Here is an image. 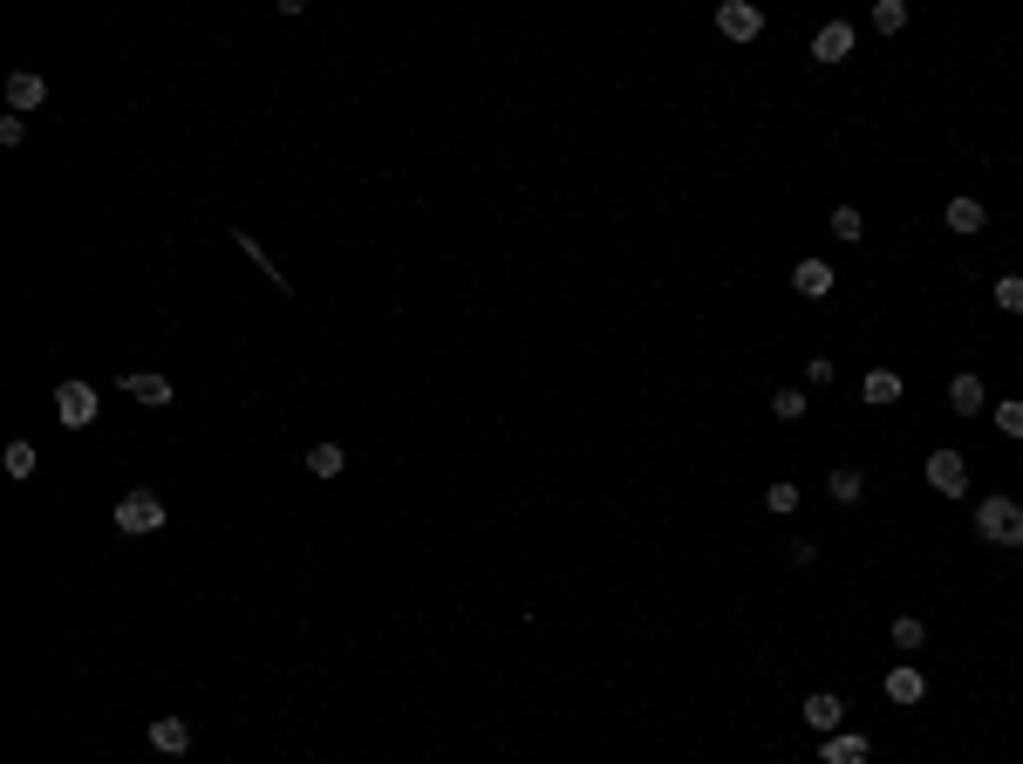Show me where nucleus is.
<instances>
[{
  "label": "nucleus",
  "mask_w": 1023,
  "mask_h": 764,
  "mask_svg": "<svg viewBox=\"0 0 1023 764\" xmlns=\"http://www.w3.org/2000/svg\"><path fill=\"white\" fill-rule=\"evenodd\" d=\"M996 430L1003 437H1023V403H996Z\"/></svg>",
  "instance_id": "cd10ccee"
},
{
  "label": "nucleus",
  "mask_w": 1023,
  "mask_h": 764,
  "mask_svg": "<svg viewBox=\"0 0 1023 764\" xmlns=\"http://www.w3.org/2000/svg\"><path fill=\"white\" fill-rule=\"evenodd\" d=\"M908 396V382L894 376V369H867L860 376V403H873V410H887V403H901Z\"/></svg>",
  "instance_id": "9b49d317"
},
{
  "label": "nucleus",
  "mask_w": 1023,
  "mask_h": 764,
  "mask_svg": "<svg viewBox=\"0 0 1023 764\" xmlns=\"http://www.w3.org/2000/svg\"><path fill=\"white\" fill-rule=\"evenodd\" d=\"M771 417H785V423H798V417H805V389H798V382H785V389L771 396Z\"/></svg>",
  "instance_id": "b1692460"
},
{
  "label": "nucleus",
  "mask_w": 1023,
  "mask_h": 764,
  "mask_svg": "<svg viewBox=\"0 0 1023 764\" xmlns=\"http://www.w3.org/2000/svg\"><path fill=\"white\" fill-rule=\"evenodd\" d=\"M976 533H983V546H1023V505L1017 498H983L976 505Z\"/></svg>",
  "instance_id": "f257e3e1"
},
{
  "label": "nucleus",
  "mask_w": 1023,
  "mask_h": 764,
  "mask_svg": "<svg viewBox=\"0 0 1023 764\" xmlns=\"http://www.w3.org/2000/svg\"><path fill=\"white\" fill-rule=\"evenodd\" d=\"M164 519H171V505L144 485V492H123L116 498V533H130V539H144V533H164Z\"/></svg>",
  "instance_id": "f03ea898"
},
{
  "label": "nucleus",
  "mask_w": 1023,
  "mask_h": 764,
  "mask_svg": "<svg viewBox=\"0 0 1023 764\" xmlns=\"http://www.w3.org/2000/svg\"><path fill=\"white\" fill-rule=\"evenodd\" d=\"M983 403H989L983 376H969V369H962V376H948V410H955V417H976Z\"/></svg>",
  "instance_id": "ddd939ff"
},
{
  "label": "nucleus",
  "mask_w": 1023,
  "mask_h": 764,
  "mask_svg": "<svg viewBox=\"0 0 1023 764\" xmlns=\"http://www.w3.org/2000/svg\"><path fill=\"white\" fill-rule=\"evenodd\" d=\"M942 226H948V232H962V239H976V232L989 226L983 198H948V205H942Z\"/></svg>",
  "instance_id": "9d476101"
},
{
  "label": "nucleus",
  "mask_w": 1023,
  "mask_h": 764,
  "mask_svg": "<svg viewBox=\"0 0 1023 764\" xmlns=\"http://www.w3.org/2000/svg\"><path fill=\"white\" fill-rule=\"evenodd\" d=\"M996 307H1003V314H1023V273H1003V280H996Z\"/></svg>",
  "instance_id": "393cba45"
},
{
  "label": "nucleus",
  "mask_w": 1023,
  "mask_h": 764,
  "mask_svg": "<svg viewBox=\"0 0 1023 764\" xmlns=\"http://www.w3.org/2000/svg\"><path fill=\"white\" fill-rule=\"evenodd\" d=\"M232 239H239V253H246V260H253V267H260V273H266V280H273V287H287V273H280V267H273V253H266V246H260V239H253V232H246V226H239V232H232Z\"/></svg>",
  "instance_id": "a211bd4d"
},
{
  "label": "nucleus",
  "mask_w": 1023,
  "mask_h": 764,
  "mask_svg": "<svg viewBox=\"0 0 1023 764\" xmlns=\"http://www.w3.org/2000/svg\"><path fill=\"white\" fill-rule=\"evenodd\" d=\"M96 382H55V417L69 423V430H89L96 423Z\"/></svg>",
  "instance_id": "7ed1b4c3"
},
{
  "label": "nucleus",
  "mask_w": 1023,
  "mask_h": 764,
  "mask_svg": "<svg viewBox=\"0 0 1023 764\" xmlns=\"http://www.w3.org/2000/svg\"><path fill=\"white\" fill-rule=\"evenodd\" d=\"M873 758V744L860 737V730H833L826 744H819V764H867Z\"/></svg>",
  "instance_id": "1a4fd4ad"
},
{
  "label": "nucleus",
  "mask_w": 1023,
  "mask_h": 764,
  "mask_svg": "<svg viewBox=\"0 0 1023 764\" xmlns=\"http://www.w3.org/2000/svg\"><path fill=\"white\" fill-rule=\"evenodd\" d=\"M887 696H894L901 710H914V703L928 696V676H921L914 662H894V669H887Z\"/></svg>",
  "instance_id": "f8f14e48"
},
{
  "label": "nucleus",
  "mask_w": 1023,
  "mask_h": 764,
  "mask_svg": "<svg viewBox=\"0 0 1023 764\" xmlns=\"http://www.w3.org/2000/svg\"><path fill=\"white\" fill-rule=\"evenodd\" d=\"M826 492H833L839 505H860V498H867V478H860V471H853V464H839L833 478H826Z\"/></svg>",
  "instance_id": "6ab92c4d"
},
{
  "label": "nucleus",
  "mask_w": 1023,
  "mask_h": 764,
  "mask_svg": "<svg viewBox=\"0 0 1023 764\" xmlns=\"http://www.w3.org/2000/svg\"><path fill=\"white\" fill-rule=\"evenodd\" d=\"M853 41H860V35H853V21H826V28L812 35V62H826V69H833V62H846V55H853Z\"/></svg>",
  "instance_id": "6e6552de"
},
{
  "label": "nucleus",
  "mask_w": 1023,
  "mask_h": 764,
  "mask_svg": "<svg viewBox=\"0 0 1023 764\" xmlns=\"http://www.w3.org/2000/svg\"><path fill=\"white\" fill-rule=\"evenodd\" d=\"M764 505H771V512H798V485H792V478H778V485L764 492Z\"/></svg>",
  "instance_id": "a878e982"
},
{
  "label": "nucleus",
  "mask_w": 1023,
  "mask_h": 764,
  "mask_svg": "<svg viewBox=\"0 0 1023 764\" xmlns=\"http://www.w3.org/2000/svg\"><path fill=\"white\" fill-rule=\"evenodd\" d=\"M839 724H846V703H839L833 689H812V696H805V730H812V737H833Z\"/></svg>",
  "instance_id": "0eeeda50"
},
{
  "label": "nucleus",
  "mask_w": 1023,
  "mask_h": 764,
  "mask_svg": "<svg viewBox=\"0 0 1023 764\" xmlns=\"http://www.w3.org/2000/svg\"><path fill=\"white\" fill-rule=\"evenodd\" d=\"M928 492L969 498V458L962 451H928Z\"/></svg>",
  "instance_id": "20e7f679"
},
{
  "label": "nucleus",
  "mask_w": 1023,
  "mask_h": 764,
  "mask_svg": "<svg viewBox=\"0 0 1023 764\" xmlns=\"http://www.w3.org/2000/svg\"><path fill=\"white\" fill-rule=\"evenodd\" d=\"M116 389H123L130 403H151V410H164V403L178 396V389H171V382L157 376V369H130V376H116Z\"/></svg>",
  "instance_id": "423d86ee"
},
{
  "label": "nucleus",
  "mask_w": 1023,
  "mask_h": 764,
  "mask_svg": "<svg viewBox=\"0 0 1023 764\" xmlns=\"http://www.w3.org/2000/svg\"><path fill=\"white\" fill-rule=\"evenodd\" d=\"M826 226H833V239H839V246H860V232H867V219H860V205H833V219H826Z\"/></svg>",
  "instance_id": "aec40b11"
},
{
  "label": "nucleus",
  "mask_w": 1023,
  "mask_h": 764,
  "mask_svg": "<svg viewBox=\"0 0 1023 764\" xmlns=\"http://www.w3.org/2000/svg\"><path fill=\"white\" fill-rule=\"evenodd\" d=\"M341 464H348V451H341L335 437H321V444H307V471H314V478H341Z\"/></svg>",
  "instance_id": "f3484780"
},
{
  "label": "nucleus",
  "mask_w": 1023,
  "mask_h": 764,
  "mask_svg": "<svg viewBox=\"0 0 1023 764\" xmlns=\"http://www.w3.org/2000/svg\"><path fill=\"white\" fill-rule=\"evenodd\" d=\"M873 28L880 35H901L908 28V0H873Z\"/></svg>",
  "instance_id": "412c9836"
},
{
  "label": "nucleus",
  "mask_w": 1023,
  "mask_h": 764,
  "mask_svg": "<svg viewBox=\"0 0 1023 764\" xmlns=\"http://www.w3.org/2000/svg\"><path fill=\"white\" fill-rule=\"evenodd\" d=\"M833 280H839V273L826 267V260H798V267H792V287L805 294V301H826V294H833Z\"/></svg>",
  "instance_id": "2eb2a0df"
},
{
  "label": "nucleus",
  "mask_w": 1023,
  "mask_h": 764,
  "mask_svg": "<svg viewBox=\"0 0 1023 764\" xmlns=\"http://www.w3.org/2000/svg\"><path fill=\"white\" fill-rule=\"evenodd\" d=\"M785 560H792V567H812V560H819V546H805V539H792V546H785Z\"/></svg>",
  "instance_id": "c85d7f7f"
},
{
  "label": "nucleus",
  "mask_w": 1023,
  "mask_h": 764,
  "mask_svg": "<svg viewBox=\"0 0 1023 764\" xmlns=\"http://www.w3.org/2000/svg\"><path fill=\"white\" fill-rule=\"evenodd\" d=\"M41 103H48V82H41V76H7V110H14V116L41 110Z\"/></svg>",
  "instance_id": "dca6fc26"
},
{
  "label": "nucleus",
  "mask_w": 1023,
  "mask_h": 764,
  "mask_svg": "<svg viewBox=\"0 0 1023 764\" xmlns=\"http://www.w3.org/2000/svg\"><path fill=\"white\" fill-rule=\"evenodd\" d=\"M717 28L730 41H758L764 35V7H751V0H723V7H717Z\"/></svg>",
  "instance_id": "39448f33"
},
{
  "label": "nucleus",
  "mask_w": 1023,
  "mask_h": 764,
  "mask_svg": "<svg viewBox=\"0 0 1023 764\" xmlns=\"http://www.w3.org/2000/svg\"><path fill=\"white\" fill-rule=\"evenodd\" d=\"M151 751L185 758V751H191V724H185V717H151Z\"/></svg>",
  "instance_id": "4468645a"
},
{
  "label": "nucleus",
  "mask_w": 1023,
  "mask_h": 764,
  "mask_svg": "<svg viewBox=\"0 0 1023 764\" xmlns=\"http://www.w3.org/2000/svg\"><path fill=\"white\" fill-rule=\"evenodd\" d=\"M921 642H928V621H921V614H901V621H894V649H921Z\"/></svg>",
  "instance_id": "5701e85b"
},
{
  "label": "nucleus",
  "mask_w": 1023,
  "mask_h": 764,
  "mask_svg": "<svg viewBox=\"0 0 1023 764\" xmlns=\"http://www.w3.org/2000/svg\"><path fill=\"white\" fill-rule=\"evenodd\" d=\"M0 464H7V478H35L41 451H35V444H28V437H21V444H7V458H0Z\"/></svg>",
  "instance_id": "4be33fe9"
},
{
  "label": "nucleus",
  "mask_w": 1023,
  "mask_h": 764,
  "mask_svg": "<svg viewBox=\"0 0 1023 764\" xmlns=\"http://www.w3.org/2000/svg\"><path fill=\"white\" fill-rule=\"evenodd\" d=\"M21 137H28V116L7 110V116H0V144H7V151H21Z\"/></svg>",
  "instance_id": "bb28decb"
}]
</instances>
